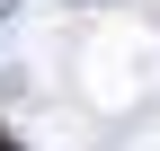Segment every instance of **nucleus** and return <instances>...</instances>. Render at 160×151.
Wrapping results in <instances>:
<instances>
[{"label": "nucleus", "mask_w": 160, "mask_h": 151, "mask_svg": "<svg viewBox=\"0 0 160 151\" xmlns=\"http://www.w3.org/2000/svg\"><path fill=\"white\" fill-rule=\"evenodd\" d=\"M0 151H9V142H0Z\"/></svg>", "instance_id": "nucleus-1"}]
</instances>
